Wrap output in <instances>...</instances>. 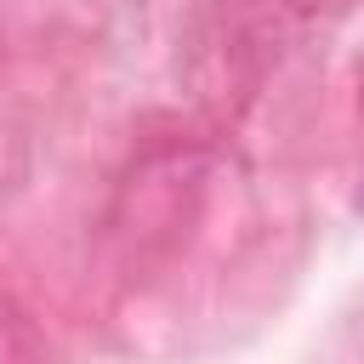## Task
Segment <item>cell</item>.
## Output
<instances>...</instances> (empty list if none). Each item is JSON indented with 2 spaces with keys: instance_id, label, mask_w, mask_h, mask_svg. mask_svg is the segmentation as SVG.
<instances>
[{
  "instance_id": "obj_1",
  "label": "cell",
  "mask_w": 364,
  "mask_h": 364,
  "mask_svg": "<svg viewBox=\"0 0 364 364\" xmlns=\"http://www.w3.org/2000/svg\"><path fill=\"white\" fill-rule=\"evenodd\" d=\"M358 210H364V188H358Z\"/></svg>"
}]
</instances>
